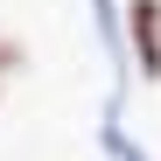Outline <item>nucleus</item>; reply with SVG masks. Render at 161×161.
Segmentation results:
<instances>
[{
  "label": "nucleus",
  "instance_id": "1",
  "mask_svg": "<svg viewBox=\"0 0 161 161\" xmlns=\"http://www.w3.org/2000/svg\"><path fill=\"white\" fill-rule=\"evenodd\" d=\"M126 42L147 84H161V0H133L126 7Z\"/></svg>",
  "mask_w": 161,
  "mask_h": 161
},
{
  "label": "nucleus",
  "instance_id": "2",
  "mask_svg": "<svg viewBox=\"0 0 161 161\" xmlns=\"http://www.w3.org/2000/svg\"><path fill=\"white\" fill-rule=\"evenodd\" d=\"M21 70H28V49H21L14 35H0V91H7V84H14Z\"/></svg>",
  "mask_w": 161,
  "mask_h": 161
}]
</instances>
